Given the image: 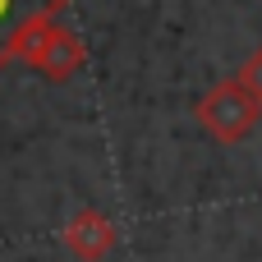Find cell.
<instances>
[{"instance_id": "1", "label": "cell", "mask_w": 262, "mask_h": 262, "mask_svg": "<svg viewBox=\"0 0 262 262\" xmlns=\"http://www.w3.org/2000/svg\"><path fill=\"white\" fill-rule=\"evenodd\" d=\"M193 115H198V124H203L221 147H235V143H244V138L253 134V124L262 120V101L249 92V83H244L239 74H230V78L212 83V88L198 97Z\"/></svg>"}, {"instance_id": "2", "label": "cell", "mask_w": 262, "mask_h": 262, "mask_svg": "<svg viewBox=\"0 0 262 262\" xmlns=\"http://www.w3.org/2000/svg\"><path fill=\"white\" fill-rule=\"evenodd\" d=\"M14 60L32 64V69H37L41 78H51V83H69V78L83 69L88 46H83V37H78L74 28L60 23V14H51V18H37V23L18 37Z\"/></svg>"}, {"instance_id": "3", "label": "cell", "mask_w": 262, "mask_h": 262, "mask_svg": "<svg viewBox=\"0 0 262 262\" xmlns=\"http://www.w3.org/2000/svg\"><path fill=\"white\" fill-rule=\"evenodd\" d=\"M60 239H64V249L74 253L78 262H106L115 253V226H111V216L106 212H97V207H78L74 216H69V226L60 230Z\"/></svg>"}, {"instance_id": "4", "label": "cell", "mask_w": 262, "mask_h": 262, "mask_svg": "<svg viewBox=\"0 0 262 262\" xmlns=\"http://www.w3.org/2000/svg\"><path fill=\"white\" fill-rule=\"evenodd\" d=\"M64 0H0V69L14 60L18 51V37L37 23V18H51L60 14Z\"/></svg>"}, {"instance_id": "5", "label": "cell", "mask_w": 262, "mask_h": 262, "mask_svg": "<svg viewBox=\"0 0 262 262\" xmlns=\"http://www.w3.org/2000/svg\"><path fill=\"white\" fill-rule=\"evenodd\" d=\"M239 78L249 83V92H253V97L262 101V46L253 51V55H249V60H244V64H239Z\"/></svg>"}]
</instances>
